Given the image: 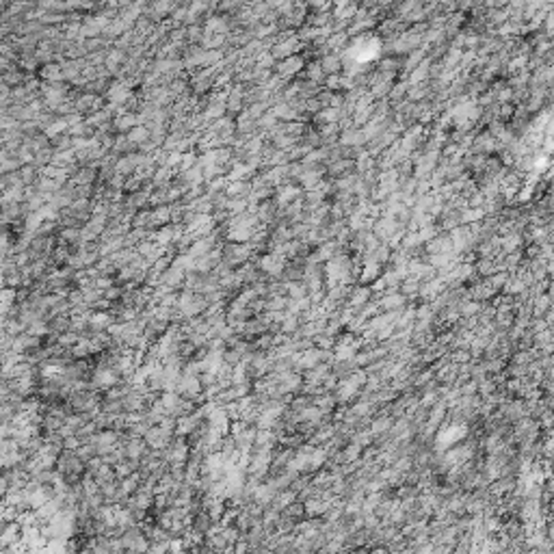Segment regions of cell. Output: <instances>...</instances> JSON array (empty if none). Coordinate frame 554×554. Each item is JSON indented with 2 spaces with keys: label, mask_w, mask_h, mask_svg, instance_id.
I'll use <instances>...</instances> for the list:
<instances>
[{
  "label": "cell",
  "mask_w": 554,
  "mask_h": 554,
  "mask_svg": "<svg viewBox=\"0 0 554 554\" xmlns=\"http://www.w3.org/2000/svg\"><path fill=\"white\" fill-rule=\"evenodd\" d=\"M301 67H303V59H301V56L292 54V56H288V59L279 61V63L275 65V70H277V74H279L281 78H288V76H295Z\"/></svg>",
  "instance_id": "6da1fadb"
},
{
  "label": "cell",
  "mask_w": 554,
  "mask_h": 554,
  "mask_svg": "<svg viewBox=\"0 0 554 554\" xmlns=\"http://www.w3.org/2000/svg\"><path fill=\"white\" fill-rule=\"evenodd\" d=\"M297 195H299V189H295V186H284V189H279V191H277V197H275V201H277V203H281V206H284V203H288L290 200H295Z\"/></svg>",
  "instance_id": "7a4b0ae2"
},
{
  "label": "cell",
  "mask_w": 554,
  "mask_h": 554,
  "mask_svg": "<svg viewBox=\"0 0 554 554\" xmlns=\"http://www.w3.org/2000/svg\"><path fill=\"white\" fill-rule=\"evenodd\" d=\"M122 61H124V52L122 50H113V52H108L106 54V70H111V72H115V70H119V65H122Z\"/></svg>",
  "instance_id": "3957f363"
},
{
  "label": "cell",
  "mask_w": 554,
  "mask_h": 554,
  "mask_svg": "<svg viewBox=\"0 0 554 554\" xmlns=\"http://www.w3.org/2000/svg\"><path fill=\"white\" fill-rule=\"evenodd\" d=\"M338 67H340V61H338L336 56H327V59L323 61V70L325 72H331L333 74V72H338Z\"/></svg>",
  "instance_id": "277c9868"
}]
</instances>
